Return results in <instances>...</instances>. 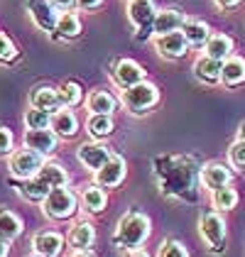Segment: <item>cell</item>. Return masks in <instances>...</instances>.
<instances>
[{
	"mask_svg": "<svg viewBox=\"0 0 245 257\" xmlns=\"http://www.w3.org/2000/svg\"><path fill=\"white\" fill-rule=\"evenodd\" d=\"M150 237V218L145 213H125L118 220V228H115V245H120L125 250H138L145 240Z\"/></svg>",
	"mask_w": 245,
	"mask_h": 257,
	"instance_id": "cell-1",
	"label": "cell"
},
{
	"mask_svg": "<svg viewBox=\"0 0 245 257\" xmlns=\"http://www.w3.org/2000/svg\"><path fill=\"white\" fill-rule=\"evenodd\" d=\"M160 100V91L155 83H138V86H130L122 91V105L130 110V113H145L150 110L155 103Z\"/></svg>",
	"mask_w": 245,
	"mask_h": 257,
	"instance_id": "cell-2",
	"label": "cell"
},
{
	"mask_svg": "<svg viewBox=\"0 0 245 257\" xmlns=\"http://www.w3.org/2000/svg\"><path fill=\"white\" fill-rule=\"evenodd\" d=\"M42 203H44V213L49 218H54V220H66V218H71L76 213V196L66 186L52 189V194Z\"/></svg>",
	"mask_w": 245,
	"mask_h": 257,
	"instance_id": "cell-3",
	"label": "cell"
},
{
	"mask_svg": "<svg viewBox=\"0 0 245 257\" xmlns=\"http://www.w3.org/2000/svg\"><path fill=\"white\" fill-rule=\"evenodd\" d=\"M44 167V157L37 155V152H32V150H18V152H13V157H10V172H13V177L18 179H32L40 174V169Z\"/></svg>",
	"mask_w": 245,
	"mask_h": 257,
	"instance_id": "cell-4",
	"label": "cell"
},
{
	"mask_svg": "<svg viewBox=\"0 0 245 257\" xmlns=\"http://www.w3.org/2000/svg\"><path fill=\"white\" fill-rule=\"evenodd\" d=\"M199 233L213 252H221L225 245V220L218 213H204L199 220Z\"/></svg>",
	"mask_w": 245,
	"mask_h": 257,
	"instance_id": "cell-5",
	"label": "cell"
},
{
	"mask_svg": "<svg viewBox=\"0 0 245 257\" xmlns=\"http://www.w3.org/2000/svg\"><path fill=\"white\" fill-rule=\"evenodd\" d=\"M27 10H30L32 22L40 30H44V32H54L57 30L59 15H57V8L52 5V0H27Z\"/></svg>",
	"mask_w": 245,
	"mask_h": 257,
	"instance_id": "cell-6",
	"label": "cell"
},
{
	"mask_svg": "<svg viewBox=\"0 0 245 257\" xmlns=\"http://www.w3.org/2000/svg\"><path fill=\"white\" fill-rule=\"evenodd\" d=\"M76 157L91 172H98L103 164H108L113 159V152L105 145H98V142H83L81 147H79V152H76Z\"/></svg>",
	"mask_w": 245,
	"mask_h": 257,
	"instance_id": "cell-7",
	"label": "cell"
},
{
	"mask_svg": "<svg viewBox=\"0 0 245 257\" xmlns=\"http://www.w3.org/2000/svg\"><path fill=\"white\" fill-rule=\"evenodd\" d=\"M113 79L120 86L122 91L130 88V86H138L145 81V69L133 59H120L115 66H113Z\"/></svg>",
	"mask_w": 245,
	"mask_h": 257,
	"instance_id": "cell-8",
	"label": "cell"
},
{
	"mask_svg": "<svg viewBox=\"0 0 245 257\" xmlns=\"http://www.w3.org/2000/svg\"><path fill=\"white\" fill-rule=\"evenodd\" d=\"M155 47L157 52L167 57V59H182L189 52V42L184 37V32H169V35H160L155 37Z\"/></svg>",
	"mask_w": 245,
	"mask_h": 257,
	"instance_id": "cell-9",
	"label": "cell"
},
{
	"mask_svg": "<svg viewBox=\"0 0 245 257\" xmlns=\"http://www.w3.org/2000/svg\"><path fill=\"white\" fill-rule=\"evenodd\" d=\"M57 133L54 130H27V135H25V147L27 150H32V152H37L42 157H47V155H52L54 152V147H57Z\"/></svg>",
	"mask_w": 245,
	"mask_h": 257,
	"instance_id": "cell-10",
	"label": "cell"
},
{
	"mask_svg": "<svg viewBox=\"0 0 245 257\" xmlns=\"http://www.w3.org/2000/svg\"><path fill=\"white\" fill-rule=\"evenodd\" d=\"M155 15H157V10H155L152 0H130V5H128V18L138 30H152Z\"/></svg>",
	"mask_w": 245,
	"mask_h": 257,
	"instance_id": "cell-11",
	"label": "cell"
},
{
	"mask_svg": "<svg viewBox=\"0 0 245 257\" xmlns=\"http://www.w3.org/2000/svg\"><path fill=\"white\" fill-rule=\"evenodd\" d=\"M125 172H128V167H125V162L120 157H113L108 164H103L98 172H93L96 174V184L103 186V189H113V186H118L122 179H125Z\"/></svg>",
	"mask_w": 245,
	"mask_h": 257,
	"instance_id": "cell-12",
	"label": "cell"
},
{
	"mask_svg": "<svg viewBox=\"0 0 245 257\" xmlns=\"http://www.w3.org/2000/svg\"><path fill=\"white\" fill-rule=\"evenodd\" d=\"M184 13L179 10H174V8H169V10H162V13H157L155 15V22H152V32H155V37H160V35H169V32H179L184 27Z\"/></svg>",
	"mask_w": 245,
	"mask_h": 257,
	"instance_id": "cell-13",
	"label": "cell"
},
{
	"mask_svg": "<svg viewBox=\"0 0 245 257\" xmlns=\"http://www.w3.org/2000/svg\"><path fill=\"white\" fill-rule=\"evenodd\" d=\"M32 247H35L37 257H57L64 247V237L52 230H42L32 237Z\"/></svg>",
	"mask_w": 245,
	"mask_h": 257,
	"instance_id": "cell-14",
	"label": "cell"
},
{
	"mask_svg": "<svg viewBox=\"0 0 245 257\" xmlns=\"http://www.w3.org/2000/svg\"><path fill=\"white\" fill-rule=\"evenodd\" d=\"M230 169L221 164V162H211V164H206L204 172H201V181H204L206 189H211V191H216V189H221V186H228L230 184Z\"/></svg>",
	"mask_w": 245,
	"mask_h": 257,
	"instance_id": "cell-15",
	"label": "cell"
},
{
	"mask_svg": "<svg viewBox=\"0 0 245 257\" xmlns=\"http://www.w3.org/2000/svg\"><path fill=\"white\" fill-rule=\"evenodd\" d=\"M30 103H32V108H42V110H49V113L61 108L59 91L52 88V86H37L30 93Z\"/></svg>",
	"mask_w": 245,
	"mask_h": 257,
	"instance_id": "cell-16",
	"label": "cell"
},
{
	"mask_svg": "<svg viewBox=\"0 0 245 257\" xmlns=\"http://www.w3.org/2000/svg\"><path fill=\"white\" fill-rule=\"evenodd\" d=\"M221 69H223V61L211 59V57H199L194 61V76L204 83H216L221 81Z\"/></svg>",
	"mask_w": 245,
	"mask_h": 257,
	"instance_id": "cell-17",
	"label": "cell"
},
{
	"mask_svg": "<svg viewBox=\"0 0 245 257\" xmlns=\"http://www.w3.org/2000/svg\"><path fill=\"white\" fill-rule=\"evenodd\" d=\"M52 130L64 140L74 138L76 130H79V120H76V115H74L71 110H57V113L52 115Z\"/></svg>",
	"mask_w": 245,
	"mask_h": 257,
	"instance_id": "cell-18",
	"label": "cell"
},
{
	"mask_svg": "<svg viewBox=\"0 0 245 257\" xmlns=\"http://www.w3.org/2000/svg\"><path fill=\"white\" fill-rule=\"evenodd\" d=\"M182 32L191 47H206V42L211 40V30H208V25L201 20H186L182 27Z\"/></svg>",
	"mask_w": 245,
	"mask_h": 257,
	"instance_id": "cell-19",
	"label": "cell"
},
{
	"mask_svg": "<svg viewBox=\"0 0 245 257\" xmlns=\"http://www.w3.org/2000/svg\"><path fill=\"white\" fill-rule=\"evenodd\" d=\"M221 81L225 86H238L245 81V59L240 57H228L223 61V69H221Z\"/></svg>",
	"mask_w": 245,
	"mask_h": 257,
	"instance_id": "cell-20",
	"label": "cell"
},
{
	"mask_svg": "<svg viewBox=\"0 0 245 257\" xmlns=\"http://www.w3.org/2000/svg\"><path fill=\"white\" fill-rule=\"evenodd\" d=\"M93 240H96V230H93V225L91 223H76L74 228H71V233H69V245L71 247H76V250H86V247H91L93 245Z\"/></svg>",
	"mask_w": 245,
	"mask_h": 257,
	"instance_id": "cell-21",
	"label": "cell"
},
{
	"mask_svg": "<svg viewBox=\"0 0 245 257\" xmlns=\"http://www.w3.org/2000/svg\"><path fill=\"white\" fill-rule=\"evenodd\" d=\"M86 108L91 110V115H110L115 110V98L108 91H93L86 100Z\"/></svg>",
	"mask_w": 245,
	"mask_h": 257,
	"instance_id": "cell-22",
	"label": "cell"
},
{
	"mask_svg": "<svg viewBox=\"0 0 245 257\" xmlns=\"http://www.w3.org/2000/svg\"><path fill=\"white\" fill-rule=\"evenodd\" d=\"M81 203H83V208H86L88 213H101V211H105V206H108V196H105L103 186L96 184V186L83 189Z\"/></svg>",
	"mask_w": 245,
	"mask_h": 257,
	"instance_id": "cell-23",
	"label": "cell"
},
{
	"mask_svg": "<svg viewBox=\"0 0 245 257\" xmlns=\"http://www.w3.org/2000/svg\"><path fill=\"white\" fill-rule=\"evenodd\" d=\"M233 52V40L225 37V35H211V40L206 42V57L211 59L225 61Z\"/></svg>",
	"mask_w": 245,
	"mask_h": 257,
	"instance_id": "cell-24",
	"label": "cell"
},
{
	"mask_svg": "<svg viewBox=\"0 0 245 257\" xmlns=\"http://www.w3.org/2000/svg\"><path fill=\"white\" fill-rule=\"evenodd\" d=\"M22 230V220L13 211H5V208H0V237H5V240H13V237H18Z\"/></svg>",
	"mask_w": 245,
	"mask_h": 257,
	"instance_id": "cell-25",
	"label": "cell"
},
{
	"mask_svg": "<svg viewBox=\"0 0 245 257\" xmlns=\"http://www.w3.org/2000/svg\"><path fill=\"white\" fill-rule=\"evenodd\" d=\"M22 194L30 198V201H44V198L52 194V186L40 177L25 179V186H22Z\"/></svg>",
	"mask_w": 245,
	"mask_h": 257,
	"instance_id": "cell-26",
	"label": "cell"
},
{
	"mask_svg": "<svg viewBox=\"0 0 245 257\" xmlns=\"http://www.w3.org/2000/svg\"><path fill=\"white\" fill-rule=\"evenodd\" d=\"M86 130L93 138H108L113 133V118L110 115H91L86 120Z\"/></svg>",
	"mask_w": 245,
	"mask_h": 257,
	"instance_id": "cell-27",
	"label": "cell"
},
{
	"mask_svg": "<svg viewBox=\"0 0 245 257\" xmlns=\"http://www.w3.org/2000/svg\"><path fill=\"white\" fill-rule=\"evenodd\" d=\"M235 203H238V191L230 184L213 191V206L218 211H230V208H235Z\"/></svg>",
	"mask_w": 245,
	"mask_h": 257,
	"instance_id": "cell-28",
	"label": "cell"
},
{
	"mask_svg": "<svg viewBox=\"0 0 245 257\" xmlns=\"http://www.w3.org/2000/svg\"><path fill=\"white\" fill-rule=\"evenodd\" d=\"M25 125L30 130H47V127H52V113L42 110V108H32L25 113Z\"/></svg>",
	"mask_w": 245,
	"mask_h": 257,
	"instance_id": "cell-29",
	"label": "cell"
},
{
	"mask_svg": "<svg viewBox=\"0 0 245 257\" xmlns=\"http://www.w3.org/2000/svg\"><path fill=\"white\" fill-rule=\"evenodd\" d=\"M59 98H61V105H64V108H74V105H79L81 98H83L81 86H79L76 81H66V83L59 88Z\"/></svg>",
	"mask_w": 245,
	"mask_h": 257,
	"instance_id": "cell-30",
	"label": "cell"
},
{
	"mask_svg": "<svg viewBox=\"0 0 245 257\" xmlns=\"http://www.w3.org/2000/svg\"><path fill=\"white\" fill-rule=\"evenodd\" d=\"M57 32H59L61 37L71 40V37H76V35L81 32V20H79L74 13H64V15H59V22H57Z\"/></svg>",
	"mask_w": 245,
	"mask_h": 257,
	"instance_id": "cell-31",
	"label": "cell"
},
{
	"mask_svg": "<svg viewBox=\"0 0 245 257\" xmlns=\"http://www.w3.org/2000/svg\"><path fill=\"white\" fill-rule=\"evenodd\" d=\"M40 179H44L52 189H57V186H66V172L61 169L59 164H47L44 162V167L40 169Z\"/></svg>",
	"mask_w": 245,
	"mask_h": 257,
	"instance_id": "cell-32",
	"label": "cell"
},
{
	"mask_svg": "<svg viewBox=\"0 0 245 257\" xmlns=\"http://www.w3.org/2000/svg\"><path fill=\"white\" fill-rule=\"evenodd\" d=\"M157 257H189V250L184 247L179 240H164L162 245H160Z\"/></svg>",
	"mask_w": 245,
	"mask_h": 257,
	"instance_id": "cell-33",
	"label": "cell"
},
{
	"mask_svg": "<svg viewBox=\"0 0 245 257\" xmlns=\"http://www.w3.org/2000/svg\"><path fill=\"white\" fill-rule=\"evenodd\" d=\"M228 162L238 169H245V142H233L230 150H228Z\"/></svg>",
	"mask_w": 245,
	"mask_h": 257,
	"instance_id": "cell-34",
	"label": "cell"
},
{
	"mask_svg": "<svg viewBox=\"0 0 245 257\" xmlns=\"http://www.w3.org/2000/svg\"><path fill=\"white\" fill-rule=\"evenodd\" d=\"M15 57H18V49H15L13 40L0 32V61H10V59H15Z\"/></svg>",
	"mask_w": 245,
	"mask_h": 257,
	"instance_id": "cell-35",
	"label": "cell"
},
{
	"mask_svg": "<svg viewBox=\"0 0 245 257\" xmlns=\"http://www.w3.org/2000/svg\"><path fill=\"white\" fill-rule=\"evenodd\" d=\"M13 142H15V140H13V133L0 125V157H5V155L13 152Z\"/></svg>",
	"mask_w": 245,
	"mask_h": 257,
	"instance_id": "cell-36",
	"label": "cell"
},
{
	"mask_svg": "<svg viewBox=\"0 0 245 257\" xmlns=\"http://www.w3.org/2000/svg\"><path fill=\"white\" fill-rule=\"evenodd\" d=\"M76 3L81 5L83 10H93V8H98V5H101L103 0H76Z\"/></svg>",
	"mask_w": 245,
	"mask_h": 257,
	"instance_id": "cell-37",
	"label": "cell"
},
{
	"mask_svg": "<svg viewBox=\"0 0 245 257\" xmlns=\"http://www.w3.org/2000/svg\"><path fill=\"white\" fill-rule=\"evenodd\" d=\"M74 3H76V0H52V5H54V8H59V10H69Z\"/></svg>",
	"mask_w": 245,
	"mask_h": 257,
	"instance_id": "cell-38",
	"label": "cell"
},
{
	"mask_svg": "<svg viewBox=\"0 0 245 257\" xmlns=\"http://www.w3.org/2000/svg\"><path fill=\"white\" fill-rule=\"evenodd\" d=\"M240 0H216V5L218 8H223V10H228V8H235Z\"/></svg>",
	"mask_w": 245,
	"mask_h": 257,
	"instance_id": "cell-39",
	"label": "cell"
},
{
	"mask_svg": "<svg viewBox=\"0 0 245 257\" xmlns=\"http://www.w3.org/2000/svg\"><path fill=\"white\" fill-rule=\"evenodd\" d=\"M8 252H10V245L5 237H0V257H8Z\"/></svg>",
	"mask_w": 245,
	"mask_h": 257,
	"instance_id": "cell-40",
	"label": "cell"
},
{
	"mask_svg": "<svg viewBox=\"0 0 245 257\" xmlns=\"http://www.w3.org/2000/svg\"><path fill=\"white\" fill-rule=\"evenodd\" d=\"M125 257H150V255H147L145 250H140V247H138V250H128V252H125Z\"/></svg>",
	"mask_w": 245,
	"mask_h": 257,
	"instance_id": "cell-41",
	"label": "cell"
},
{
	"mask_svg": "<svg viewBox=\"0 0 245 257\" xmlns=\"http://www.w3.org/2000/svg\"><path fill=\"white\" fill-rule=\"evenodd\" d=\"M238 140H240V142H245V122L240 125V130H238Z\"/></svg>",
	"mask_w": 245,
	"mask_h": 257,
	"instance_id": "cell-42",
	"label": "cell"
},
{
	"mask_svg": "<svg viewBox=\"0 0 245 257\" xmlns=\"http://www.w3.org/2000/svg\"><path fill=\"white\" fill-rule=\"evenodd\" d=\"M69 257H91V255H88V252H86V250H76V252H74V255H69Z\"/></svg>",
	"mask_w": 245,
	"mask_h": 257,
	"instance_id": "cell-43",
	"label": "cell"
}]
</instances>
